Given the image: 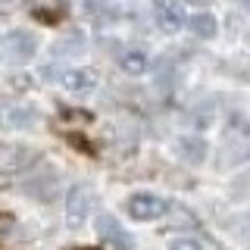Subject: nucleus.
I'll return each instance as SVG.
<instances>
[{
	"label": "nucleus",
	"instance_id": "nucleus-1",
	"mask_svg": "<svg viewBox=\"0 0 250 250\" xmlns=\"http://www.w3.org/2000/svg\"><path fill=\"white\" fill-rule=\"evenodd\" d=\"M35 50H38V38L31 35V31H25V28L6 31V35L0 38V60L13 62V66L28 62L31 57H35Z\"/></svg>",
	"mask_w": 250,
	"mask_h": 250
},
{
	"label": "nucleus",
	"instance_id": "nucleus-2",
	"mask_svg": "<svg viewBox=\"0 0 250 250\" xmlns=\"http://www.w3.org/2000/svg\"><path fill=\"white\" fill-rule=\"evenodd\" d=\"M38 163L35 147H22V144H3L0 147V175H19L28 166Z\"/></svg>",
	"mask_w": 250,
	"mask_h": 250
},
{
	"label": "nucleus",
	"instance_id": "nucleus-3",
	"mask_svg": "<svg viewBox=\"0 0 250 250\" xmlns=\"http://www.w3.org/2000/svg\"><path fill=\"white\" fill-rule=\"evenodd\" d=\"M125 209H128V216L138 219V222H150V219H160V216L169 213V203L163 200L160 194H135V197H128Z\"/></svg>",
	"mask_w": 250,
	"mask_h": 250
},
{
	"label": "nucleus",
	"instance_id": "nucleus-4",
	"mask_svg": "<svg viewBox=\"0 0 250 250\" xmlns=\"http://www.w3.org/2000/svg\"><path fill=\"white\" fill-rule=\"evenodd\" d=\"M97 234H100V241H104L109 250H131V247H135L131 234L116 222V216H109V213L97 216Z\"/></svg>",
	"mask_w": 250,
	"mask_h": 250
},
{
	"label": "nucleus",
	"instance_id": "nucleus-5",
	"mask_svg": "<svg viewBox=\"0 0 250 250\" xmlns=\"http://www.w3.org/2000/svg\"><path fill=\"white\" fill-rule=\"evenodd\" d=\"M94 207V191L88 185H75L72 191H69V200H66V219L72 229H78V225H84V219H88Z\"/></svg>",
	"mask_w": 250,
	"mask_h": 250
},
{
	"label": "nucleus",
	"instance_id": "nucleus-6",
	"mask_svg": "<svg viewBox=\"0 0 250 250\" xmlns=\"http://www.w3.org/2000/svg\"><path fill=\"white\" fill-rule=\"evenodd\" d=\"M153 19H156V25L163 31H169V35L172 31H182L188 25L182 3H175V0H156L153 3Z\"/></svg>",
	"mask_w": 250,
	"mask_h": 250
},
{
	"label": "nucleus",
	"instance_id": "nucleus-7",
	"mask_svg": "<svg viewBox=\"0 0 250 250\" xmlns=\"http://www.w3.org/2000/svg\"><path fill=\"white\" fill-rule=\"evenodd\" d=\"M62 88L72 91V94H88L97 88V75H94V69H66V72L60 75Z\"/></svg>",
	"mask_w": 250,
	"mask_h": 250
},
{
	"label": "nucleus",
	"instance_id": "nucleus-8",
	"mask_svg": "<svg viewBox=\"0 0 250 250\" xmlns=\"http://www.w3.org/2000/svg\"><path fill=\"white\" fill-rule=\"evenodd\" d=\"M172 150H175L178 160H185V163H191V166H197V163L207 160V141H203V138H175Z\"/></svg>",
	"mask_w": 250,
	"mask_h": 250
},
{
	"label": "nucleus",
	"instance_id": "nucleus-9",
	"mask_svg": "<svg viewBox=\"0 0 250 250\" xmlns=\"http://www.w3.org/2000/svg\"><path fill=\"white\" fill-rule=\"evenodd\" d=\"M119 66H122L125 75H144L150 69V57L144 50H138V47H131V50H125L119 57Z\"/></svg>",
	"mask_w": 250,
	"mask_h": 250
},
{
	"label": "nucleus",
	"instance_id": "nucleus-10",
	"mask_svg": "<svg viewBox=\"0 0 250 250\" xmlns=\"http://www.w3.org/2000/svg\"><path fill=\"white\" fill-rule=\"evenodd\" d=\"M38 113L31 106H10V109H0V122L3 128H25L28 122H35Z\"/></svg>",
	"mask_w": 250,
	"mask_h": 250
},
{
	"label": "nucleus",
	"instance_id": "nucleus-11",
	"mask_svg": "<svg viewBox=\"0 0 250 250\" xmlns=\"http://www.w3.org/2000/svg\"><path fill=\"white\" fill-rule=\"evenodd\" d=\"M188 28L194 31V38H216V31H219V22H216V16H209V13H197V16H191L188 19Z\"/></svg>",
	"mask_w": 250,
	"mask_h": 250
},
{
	"label": "nucleus",
	"instance_id": "nucleus-12",
	"mask_svg": "<svg viewBox=\"0 0 250 250\" xmlns=\"http://www.w3.org/2000/svg\"><path fill=\"white\" fill-rule=\"evenodd\" d=\"M169 250H203L200 241H194V238H175L169 244Z\"/></svg>",
	"mask_w": 250,
	"mask_h": 250
},
{
	"label": "nucleus",
	"instance_id": "nucleus-13",
	"mask_svg": "<svg viewBox=\"0 0 250 250\" xmlns=\"http://www.w3.org/2000/svg\"><path fill=\"white\" fill-rule=\"evenodd\" d=\"M194 3H207V0H194Z\"/></svg>",
	"mask_w": 250,
	"mask_h": 250
}]
</instances>
